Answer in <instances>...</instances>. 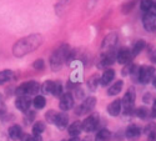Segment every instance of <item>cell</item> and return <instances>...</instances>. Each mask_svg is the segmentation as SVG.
Instances as JSON below:
<instances>
[{"instance_id":"1","label":"cell","mask_w":156,"mask_h":141,"mask_svg":"<svg viewBox=\"0 0 156 141\" xmlns=\"http://www.w3.org/2000/svg\"><path fill=\"white\" fill-rule=\"evenodd\" d=\"M43 44V36L41 35H30V36H27V37H23L21 40H19L14 48H12V53H14L15 56L20 58V56H24L31 51H34L35 49H37Z\"/></svg>"},{"instance_id":"2","label":"cell","mask_w":156,"mask_h":141,"mask_svg":"<svg viewBox=\"0 0 156 141\" xmlns=\"http://www.w3.org/2000/svg\"><path fill=\"white\" fill-rule=\"evenodd\" d=\"M69 53H70L69 45H61L59 49H56L55 53L51 55V59H50V66H51V69H53L54 71H58L61 68L62 62L68 59Z\"/></svg>"},{"instance_id":"3","label":"cell","mask_w":156,"mask_h":141,"mask_svg":"<svg viewBox=\"0 0 156 141\" xmlns=\"http://www.w3.org/2000/svg\"><path fill=\"white\" fill-rule=\"evenodd\" d=\"M39 87H40V85L36 81H27L16 89V94L18 96H24V95L29 96L31 94H36L39 91Z\"/></svg>"},{"instance_id":"4","label":"cell","mask_w":156,"mask_h":141,"mask_svg":"<svg viewBox=\"0 0 156 141\" xmlns=\"http://www.w3.org/2000/svg\"><path fill=\"white\" fill-rule=\"evenodd\" d=\"M154 74H155L154 66H147V65L141 66L139 69V81L141 84H149L154 78Z\"/></svg>"},{"instance_id":"5","label":"cell","mask_w":156,"mask_h":141,"mask_svg":"<svg viewBox=\"0 0 156 141\" xmlns=\"http://www.w3.org/2000/svg\"><path fill=\"white\" fill-rule=\"evenodd\" d=\"M99 120H100V116L98 114L90 115L83 122V130L86 132H93L94 130H96V127L99 125Z\"/></svg>"},{"instance_id":"6","label":"cell","mask_w":156,"mask_h":141,"mask_svg":"<svg viewBox=\"0 0 156 141\" xmlns=\"http://www.w3.org/2000/svg\"><path fill=\"white\" fill-rule=\"evenodd\" d=\"M116 44H118V36H116V34H109L104 39L102 45H101L102 54L109 53V51H114L116 48Z\"/></svg>"},{"instance_id":"7","label":"cell","mask_w":156,"mask_h":141,"mask_svg":"<svg viewBox=\"0 0 156 141\" xmlns=\"http://www.w3.org/2000/svg\"><path fill=\"white\" fill-rule=\"evenodd\" d=\"M95 104H96V99L93 97V96H90L87 99L84 100L83 104L76 109V115H84V114H87L89 111H91L94 108H95Z\"/></svg>"},{"instance_id":"8","label":"cell","mask_w":156,"mask_h":141,"mask_svg":"<svg viewBox=\"0 0 156 141\" xmlns=\"http://www.w3.org/2000/svg\"><path fill=\"white\" fill-rule=\"evenodd\" d=\"M142 24H144V28L147 31H155L156 30V14L152 11H149L142 18Z\"/></svg>"},{"instance_id":"9","label":"cell","mask_w":156,"mask_h":141,"mask_svg":"<svg viewBox=\"0 0 156 141\" xmlns=\"http://www.w3.org/2000/svg\"><path fill=\"white\" fill-rule=\"evenodd\" d=\"M133 59L131 50H129L127 48H121L116 53V61L119 64H129Z\"/></svg>"},{"instance_id":"10","label":"cell","mask_w":156,"mask_h":141,"mask_svg":"<svg viewBox=\"0 0 156 141\" xmlns=\"http://www.w3.org/2000/svg\"><path fill=\"white\" fill-rule=\"evenodd\" d=\"M31 102L33 100H30V97L28 95H24V96H18V99L15 100V106L24 111V112H27L30 110V106H31Z\"/></svg>"},{"instance_id":"11","label":"cell","mask_w":156,"mask_h":141,"mask_svg":"<svg viewBox=\"0 0 156 141\" xmlns=\"http://www.w3.org/2000/svg\"><path fill=\"white\" fill-rule=\"evenodd\" d=\"M60 109L66 111V110H70L73 106H74V97L70 93H66V94H62L61 95V99H60V104H59Z\"/></svg>"},{"instance_id":"12","label":"cell","mask_w":156,"mask_h":141,"mask_svg":"<svg viewBox=\"0 0 156 141\" xmlns=\"http://www.w3.org/2000/svg\"><path fill=\"white\" fill-rule=\"evenodd\" d=\"M116 60V53L115 50L114 51H109V53L102 54L100 58V66L101 68H106L109 65H112Z\"/></svg>"},{"instance_id":"13","label":"cell","mask_w":156,"mask_h":141,"mask_svg":"<svg viewBox=\"0 0 156 141\" xmlns=\"http://www.w3.org/2000/svg\"><path fill=\"white\" fill-rule=\"evenodd\" d=\"M125 135H126V137H127L130 141L136 140V139L141 135V129H140V126H137V125H130V126H127Z\"/></svg>"},{"instance_id":"14","label":"cell","mask_w":156,"mask_h":141,"mask_svg":"<svg viewBox=\"0 0 156 141\" xmlns=\"http://www.w3.org/2000/svg\"><path fill=\"white\" fill-rule=\"evenodd\" d=\"M121 105L122 101L121 100H115L111 104L108 106V112L111 115V116H118V115L121 112Z\"/></svg>"},{"instance_id":"15","label":"cell","mask_w":156,"mask_h":141,"mask_svg":"<svg viewBox=\"0 0 156 141\" xmlns=\"http://www.w3.org/2000/svg\"><path fill=\"white\" fill-rule=\"evenodd\" d=\"M114 78H115V71L112 69L105 70V71H104V74H102V76L100 78V85H102V86L109 85L114 80Z\"/></svg>"},{"instance_id":"16","label":"cell","mask_w":156,"mask_h":141,"mask_svg":"<svg viewBox=\"0 0 156 141\" xmlns=\"http://www.w3.org/2000/svg\"><path fill=\"white\" fill-rule=\"evenodd\" d=\"M83 130V124L80 121H75L73 122L70 126H69V129H68V132L71 137H76L77 135H79Z\"/></svg>"},{"instance_id":"17","label":"cell","mask_w":156,"mask_h":141,"mask_svg":"<svg viewBox=\"0 0 156 141\" xmlns=\"http://www.w3.org/2000/svg\"><path fill=\"white\" fill-rule=\"evenodd\" d=\"M134 101H135V90L133 87H130L122 99V102L125 106H134Z\"/></svg>"},{"instance_id":"18","label":"cell","mask_w":156,"mask_h":141,"mask_svg":"<svg viewBox=\"0 0 156 141\" xmlns=\"http://www.w3.org/2000/svg\"><path fill=\"white\" fill-rule=\"evenodd\" d=\"M23 130L19 125H12L10 129H9V136L12 139V140H20L21 136H23Z\"/></svg>"},{"instance_id":"19","label":"cell","mask_w":156,"mask_h":141,"mask_svg":"<svg viewBox=\"0 0 156 141\" xmlns=\"http://www.w3.org/2000/svg\"><path fill=\"white\" fill-rule=\"evenodd\" d=\"M54 124L59 127V129H65V127H66V125H68V116H66V114H62V112L59 114V112H58Z\"/></svg>"},{"instance_id":"20","label":"cell","mask_w":156,"mask_h":141,"mask_svg":"<svg viewBox=\"0 0 156 141\" xmlns=\"http://www.w3.org/2000/svg\"><path fill=\"white\" fill-rule=\"evenodd\" d=\"M122 86H124L122 80L116 81L114 85H111V86L109 87V90H108V95H109V96H115V95H118V94L122 90Z\"/></svg>"},{"instance_id":"21","label":"cell","mask_w":156,"mask_h":141,"mask_svg":"<svg viewBox=\"0 0 156 141\" xmlns=\"http://www.w3.org/2000/svg\"><path fill=\"white\" fill-rule=\"evenodd\" d=\"M144 48H145V41H144V40H139V41H136V43L134 44L133 49H131V55H133V58H135L136 55H139L141 51L144 50Z\"/></svg>"},{"instance_id":"22","label":"cell","mask_w":156,"mask_h":141,"mask_svg":"<svg viewBox=\"0 0 156 141\" xmlns=\"http://www.w3.org/2000/svg\"><path fill=\"white\" fill-rule=\"evenodd\" d=\"M99 84H100V76L98 74H94V75H91L89 78L87 86H89L90 90H95V89L99 86Z\"/></svg>"},{"instance_id":"23","label":"cell","mask_w":156,"mask_h":141,"mask_svg":"<svg viewBox=\"0 0 156 141\" xmlns=\"http://www.w3.org/2000/svg\"><path fill=\"white\" fill-rule=\"evenodd\" d=\"M110 137H111L110 131H109L108 129H102V130H100V131L96 134L95 140H96V141H109Z\"/></svg>"},{"instance_id":"24","label":"cell","mask_w":156,"mask_h":141,"mask_svg":"<svg viewBox=\"0 0 156 141\" xmlns=\"http://www.w3.org/2000/svg\"><path fill=\"white\" fill-rule=\"evenodd\" d=\"M45 104H46V100L41 95H36L33 100V105L35 109H43V108H45Z\"/></svg>"},{"instance_id":"25","label":"cell","mask_w":156,"mask_h":141,"mask_svg":"<svg viewBox=\"0 0 156 141\" xmlns=\"http://www.w3.org/2000/svg\"><path fill=\"white\" fill-rule=\"evenodd\" d=\"M44 130H45V124L41 122V121H37V122H35L34 126H33V135L40 136V135L44 132Z\"/></svg>"},{"instance_id":"26","label":"cell","mask_w":156,"mask_h":141,"mask_svg":"<svg viewBox=\"0 0 156 141\" xmlns=\"http://www.w3.org/2000/svg\"><path fill=\"white\" fill-rule=\"evenodd\" d=\"M12 78V71L11 70H3L0 71V85L10 81Z\"/></svg>"},{"instance_id":"27","label":"cell","mask_w":156,"mask_h":141,"mask_svg":"<svg viewBox=\"0 0 156 141\" xmlns=\"http://www.w3.org/2000/svg\"><path fill=\"white\" fill-rule=\"evenodd\" d=\"M137 4V0H129V2H126L124 5H122V12L124 14H127V12H130L134 8H135V5Z\"/></svg>"},{"instance_id":"28","label":"cell","mask_w":156,"mask_h":141,"mask_svg":"<svg viewBox=\"0 0 156 141\" xmlns=\"http://www.w3.org/2000/svg\"><path fill=\"white\" fill-rule=\"evenodd\" d=\"M154 2L152 0H141V4H140V6H141V10H144L145 12H149V11H151L152 9H154Z\"/></svg>"},{"instance_id":"29","label":"cell","mask_w":156,"mask_h":141,"mask_svg":"<svg viewBox=\"0 0 156 141\" xmlns=\"http://www.w3.org/2000/svg\"><path fill=\"white\" fill-rule=\"evenodd\" d=\"M54 84L55 81H45L41 86V90L45 93V94H53V90H54Z\"/></svg>"},{"instance_id":"30","label":"cell","mask_w":156,"mask_h":141,"mask_svg":"<svg viewBox=\"0 0 156 141\" xmlns=\"http://www.w3.org/2000/svg\"><path fill=\"white\" fill-rule=\"evenodd\" d=\"M135 114H136V116L140 118V119H145L147 118V115H149V110L145 108V106H140L135 110Z\"/></svg>"},{"instance_id":"31","label":"cell","mask_w":156,"mask_h":141,"mask_svg":"<svg viewBox=\"0 0 156 141\" xmlns=\"http://www.w3.org/2000/svg\"><path fill=\"white\" fill-rule=\"evenodd\" d=\"M20 140H21V141H41V136H35V135L24 134Z\"/></svg>"},{"instance_id":"32","label":"cell","mask_w":156,"mask_h":141,"mask_svg":"<svg viewBox=\"0 0 156 141\" xmlns=\"http://www.w3.org/2000/svg\"><path fill=\"white\" fill-rule=\"evenodd\" d=\"M56 115H58V112H56V111H54V110H50L49 112H46L45 118H46L48 122L54 124V121H55V118H56Z\"/></svg>"},{"instance_id":"33","label":"cell","mask_w":156,"mask_h":141,"mask_svg":"<svg viewBox=\"0 0 156 141\" xmlns=\"http://www.w3.org/2000/svg\"><path fill=\"white\" fill-rule=\"evenodd\" d=\"M53 95L55 96H59V95H62V85L61 83H56L54 84V90H53Z\"/></svg>"},{"instance_id":"34","label":"cell","mask_w":156,"mask_h":141,"mask_svg":"<svg viewBox=\"0 0 156 141\" xmlns=\"http://www.w3.org/2000/svg\"><path fill=\"white\" fill-rule=\"evenodd\" d=\"M33 66H34V69H36V70H43L44 66H45L44 60H43V59H37V60H35V62L33 64Z\"/></svg>"},{"instance_id":"35","label":"cell","mask_w":156,"mask_h":141,"mask_svg":"<svg viewBox=\"0 0 156 141\" xmlns=\"http://www.w3.org/2000/svg\"><path fill=\"white\" fill-rule=\"evenodd\" d=\"M35 118V112L34 111H27V115H25V122H31Z\"/></svg>"},{"instance_id":"36","label":"cell","mask_w":156,"mask_h":141,"mask_svg":"<svg viewBox=\"0 0 156 141\" xmlns=\"http://www.w3.org/2000/svg\"><path fill=\"white\" fill-rule=\"evenodd\" d=\"M154 131H156V125H155L154 122H150V124L145 127V132L149 135V134H151V132H154Z\"/></svg>"},{"instance_id":"37","label":"cell","mask_w":156,"mask_h":141,"mask_svg":"<svg viewBox=\"0 0 156 141\" xmlns=\"http://www.w3.org/2000/svg\"><path fill=\"white\" fill-rule=\"evenodd\" d=\"M134 66H135V65H133V64H130V62H129L127 65L124 68V70H122V75H129V74H131Z\"/></svg>"},{"instance_id":"38","label":"cell","mask_w":156,"mask_h":141,"mask_svg":"<svg viewBox=\"0 0 156 141\" xmlns=\"http://www.w3.org/2000/svg\"><path fill=\"white\" fill-rule=\"evenodd\" d=\"M147 140H149V141H156V131L149 134V135H147Z\"/></svg>"},{"instance_id":"39","label":"cell","mask_w":156,"mask_h":141,"mask_svg":"<svg viewBox=\"0 0 156 141\" xmlns=\"http://www.w3.org/2000/svg\"><path fill=\"white\" fill-rule=\"evenodd\" d=\"M151 116H152V118H156V100H155L154 105H152V111H151Z\"/></svg>"},{"instance_id":"40","label":"cell","mask_w":156,"mask_h":141,"mask_svg":"<svg viewBox=\"0 0 156 141\" xmlns=\"http://www.w3.org/2000/svg\"><path fill=\"white\" fill-rule=\"evenodd\" d=\"M4 112H5V106H4V104H2V102H0V115L4 114Z\"/></svg>"},{"instance_id":"41","label":"cell","mask_w":156,"mask_h":141,"mask_svg":"<svg viewBox=\"0 0 156 141\" xmlns=\"http://www.w3.org/2000/svg\"><path fill=\"white\" fill-rule=\"evenodd\" d=\"M152 60H154V61L156 62V51H155V53L152 54Z\"/></svg>"},{"instance_id":"42","label":"cell","mask_w":156,"mask_h":141,"mask_svg":"<svg viewBox=\"0 0 156 141\" xmlns=\"http://www.w3.org/2000/svg\"><path fill=\"white\" fill-rule=\"evenodd\" d=\"M68 141H79V140H77V139H76V137H73V139H71V140H68Z\"/></svg>"},{"instance_id":"43","label":"cell","mask_w":156,"mask_h":141,"mask_svg":"<svg viewBox=\"0 0 156 141\" xmlns=\"http://www.w3.org/2000/svg\"><path fill=\"white\" fill-rule=\"evenodd\" d=\"M81 141H90V139H87V137H85V139H83Z\"/></svg>"},{"instance_id":"44","label":"cell","mask_w":156,"mask_h":141,"mask_svg":"<svg viewBox=\"0 0 156 141\" xmlns=\"http://www.w3.org/2000/svg\"><path fill=\"white\" fill-rule=\"evenodd\" d=\"M154 86L156 87V78H154Z\"/></svg>"},{"instance_id":"45","label":"cell","mask_w":156,"mask_h":141,"mask_svg":"<svg viewBox=\"0 0 156 141\" xmlns=\"http://www.w3.org/2000/svg\"><path fill=\"white\" fill-rule=\"evenodd\" d=\"M154 9H155V14H156V4L154 5Z\"/></svg>"}]
</instances>
